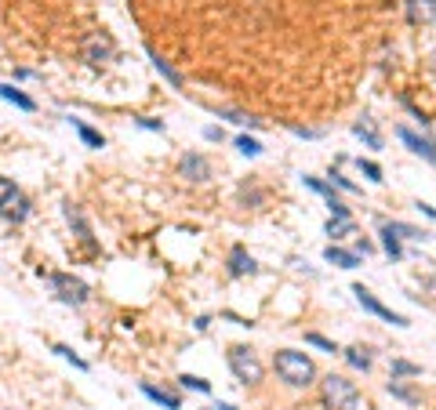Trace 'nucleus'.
<instances>
[{
    "label": "nucleus",
    "instance_id": "f257e3e1",
    "mask_svg": "<svg viewBox=\"0 0 436 410\" xmlns=\"http://www.w3.org/2000/svg\"><path fill=\"white\" fill-rule=\"evenodd\" d=\"M273 366H276V374L288 381L291 388H305V385H313V378H316L313 359L305 352H295V349H280L273 356Z\"/></svg>",
    "mask_w": 436,
    "mask_h": 410
},
{
    "label": "nucleus",
    "instance_id": "f03ea898",
    "mask_svg": "<svg viewBox=\"0 0 436 410\" xmlns=\"http://www.w3.org/2000/svg\"><path fill=\"white\" fill-rule=\"evenodd\" d=\"M320 403H323V410H357L360 406V388L345 374H327L320 381Z\"/></svg>",
    "mask_w": 436,
    "mask_h": 410
},
{
    "label": "nucleus",
    "instance_id": "7ed1b4c3",
    "mask_svg": "<svg viewBox=\"0 0 436 410\" xmlns=\"http://www.w3.org/2000/svg\"><path fill=\"white\" fill-rule=\"evenodd\" d=\"M40 279H48V284L55 287V294H58L62 301H70V305H84V301L91 298L87 284H84L80 276H73V272H44V269H40Z\"/></svg>",
    "mask_w": 436,
    "mask_h": 410
},
{
    "label": "nucleus",
    "instance_id": "20e7f679",
    "mask_svg": "<svg viewBox=\"0 0 436 410\" xmlns=\"http://www.w3.org/2000/svg\"><path fill=\"white\" fill-rule=\"evenodd\" d=\"M226 363H229V371L236 374V381H244V385H258L262 381V363H258V356L248 349V345H233V349L226 352Z\"/></svg>",
    "mask_w": 436,
    "mask_h": 410
},
{
    "label": "nucleus",
    "instance_id": "39448f33",
    "mask_svg": "<svg viewBox=\"0 0 436 410\" xmlns=\"http://www.w3.org/2000/svg\"><path fill=\"white\" fill-rule=\"evenodd\" d=\"M30 197L22 192L11 178H0V214H4L8 222H26L30 218Z\"/></svg>",
    "mask_w": 436,
    "mask_h": 410
},
{
    "label": "nucleus",
    "instance_id": "423d86ee",
    "mask_svg": "<svg viewBox=\"0 0 436 410\" xmlns=\"http://www.w3.org/2000/svg\"><path fill=\"white\" fill-rule=\"evenodd\" d=\"M353 294H357V301H360V309L364 312H371V316H378V319H385V323H392V327H407V319L400 316V312H392L389 305H382V301L371 294L364 284H353Z\"/></svg>",
    "mask_w": 436,
    "mask_h": 410
},
{
    "label": "nucleus",
    "instance_id": "0eeeda50",
    "mask_svg": "<svg viewBox=\"0 0 436 410\" xmlns=\"http://www.w3.org/2000/svg\"><path fill=\"white\" fill-rule=\"evenodd\" d=\"M80 51H84V62H87V66L102 70L105 62L113 58V40H109L105 33H87L84 44H80Z\"/></svg>",
    "mask_w": 436,
    "mask_h": 410
},
{
    "label": "nucleus",
    "instance_id": "6e6552de",
    "mask_svg": "<svg viewBox=\"0 0 436 410\" xmlns=\"http://www.w3.org/2000/svg\"><path fill=\"white\" fill-rule=\"evenodd\" d=\"M179 175L189 178V182H207V178H211V164H207L200 153H186V157L179 160Z\"/></svg>",
    "mask_w": 436,
    "mask_h": 410
},
{
    "label": "nucleus",
    "instance_id": "1a4fd4ad",
    "mask_svg": "<svg viewBox=\"0 0 436 410\" xmlns=\"http://www.w3.org/2000/svg\"><path fill=\"white\" fill-rule=\"evenodd\" d=\"M226 272H229L233 279H240V276H255V272H258V265H255V258H251V254H248L244 247H240V244H236V247L229 251V262H226Z\"/></svg>",
    "mask_w": 436,
    "mask_h": 410
},
{
    "label": "nucleus",
    "instance_id": "9d476101",
    "mask_svg": "<svg viewBox=\"0 0 436 410\" xmlns=\"http://www.w3.org/2000/svg\"><path fill=\"white\" fill-rule=\"evenodd\" d=\"M397 135H400V142H404V145L411 149V153H418V157H425L429 164H436V145H432L429 138H422V135H414V131H411V127H400V131H397Z\"/></svg>",
    "mask_w": 436,
    "mask_h": 410
},
{
    "label": "nucleus",
    "instance_id": "9b49d317",
    "mask_svg": "<svg viewBox=\"0 0 436 410\" xmlns=\"http://www.w3.org/2000/svg\"><path fill=\"white\" fill-rule=\"evenodd\" d=\"M139 388H142V396H146V399H153V403H160L164 410H182V399H179V396H174V392H167V388H157V385H153V381H142Z\"/></svg>",
    "mask_w": 436,
    "mask_h": 410
},
{
    "label": "nucleus",
    "instance_id": "f8f14e48",
    "mask_svg": "<svg viewBox=\"0 0 436 410\" xmlns=\"http://www.w3.org/2000/svg\"><path fill=\"white\" fill-rule=\"evenodd\" d=\"M323 258L331 265H338V269H357L360 265V254L357 251H345V247H338V244H327L323 247Z\"/></svg>",
    "mask_w": 436,
    "mask_h": 410
},
{
    "label": "nucleus",
    "instance_id": "ddd939ff",
    "mask_svg": "<svg viewBox=\"0 0 436 410\" xmlns=\"http://www.w3.org/2000/svg\"><path fill=\"white\" fill-rule=\"evenodd\" d=\"M0 98L11 102V105H18L22 113H37V102H33L30 95H22L18 88H11V84H0Z\"/></svg>",
    "mask_w": 436,
    "mask_h": 410
},
{
    "label": "nucleus",
    "instance_id": "4468645a",
    "mask_svg": "<svg viewBox=\"0 0 436 410\" xmlns=\"http://www.w3.org/2000/svg\"><path fill=\"white\" fill-rule=\"evenodd\" d=\"M62 214H65V222H70V229H77L80 240H84V244H91V225L84 222V214H80L73 204H65V207H62Z\"/></svg>",
    "mask_w": 436,
    "mask_h": 410
},
{
    "label": "nucleus",
    "instance_id": "2eb2a0df",
    "mask_svg": "<svg viewBox=\"0 0 436 410\" xmlns=\"http://www.w3.org/2000/svg\"><path fill=\"white\" fill-rule=\"evenodd\" d=\"M70 127H73V131L80 135V142H84L87 149H102V145H105V138H102V135L95 131V127H87L84 120H77V117H70Z\"/></svg>",
    "mask_w": 436,
    "mask_h": 410
},
{
    "label": "nucleus",
    "instance_id": "dca6fc26",
    "mask_svg": "<svg viewBox=\"0 0 436 410\" xmlns=\"http://www.w3.org/2000/svg\"><path fill=\"white\" fill-rule=\"evenodd\" d=\"M378 232H382V247H385V254L392 258V262H400V258H404V247H400V236L397 232H392L385 222H378Z\"/></svg>",
    "mask_w": 436,
    "mask_h": 410
},
{
    "label": "nucleus",
    "instance_id": "f3484780",
    "mask_svg": "<svg viewBox=\"0 0 436 410\" xmlns=\"http://www.w3.org/2000/svg\"><path fill=\"white\" fill-rule=\"evenodd\" d=\"M342 356H345V363L349 366H357V371H371V363H375V359H371V352L367 349H360V345H353V349H342Z\"/></svg>",
    "mask_w": 436,
    "mask_h": 410
},
{
    "label": "nucleus",
    "instance_id": "a211bd4d",
    "mask_svg": "<svg viewBox=\"0 0 436 410\" xmlns=\"http://www.w3.org/2000/svg\"><path fill=\"white\" fill-rule=\"evenodd\" d=\"M51 352H58V356H62L65 363H73L77 371H91V363H87L84 356H77V352L70 349V345H51Z\"/></svg>",
    "mask_w": 436,
    "mask_h": 410
},
{
    "label": "nucleus",
    "instance_id": "6ab92c4d",
    "mask_svg": "<svg viewBox=\"0 0 436 410\" xmlns=\"http://www.w3.org/2000/svg\"><path fill=\"white\" fill-rule=\"evenodd\" d=\"M389 396H397V399H404V403H411V406L418 403V392H414V388H407L400 378H392V381H389Z\"/></svg>",
    "mask_w": 436,
    "mask_h": 410
},
{
    "label": "nucleus",
    "instance_id": "aec40b11",
    "mask_svg": "<svg viewBox=\"0 0 436 410\" xmlns=\"http://www.w3.org/2000/svg\"><path fill=\"white\" fill-rule=\"evenodd\" d=\"M382 222H385V218H382ZM385 225H389L392 232H397L400 240H425V232H422V229H414V225H404V222H385Z\"/></svg>",
    "mask_w": 436,
    "mask_h": 410
},
{
    "label": "nucleus",
    "instance_id": "412c9836",
    "mask_svg": "<svg viewBox=\"0 0 436 410\" xmlns=\"http://www.w3.org/2000/svg\"><path fill=\"white\" fill-rule=\"evenodd\" d=\"M392 378H414V374H422V366L418 363H407V359H392Z\"/></svg>",
    "mask_w": 436,
    "mask_h": 410
},
{
    "label": "nucleus",
    "instance_id": "4be33fe9",
    "mask_svg": "<svg viewBox=\"0 0 436 410\" xmlns=\"http://www.w3.org/2000/svg\"><path fill=\"white\" fill-rule=\"evenodd\" d=\"M353 135H357V138H364L371 149H382V138L375 135V127H371V124H353Z\"/></svg>",
    "mask_w": 436,
    "mask_h": 410
},
{
    "label": "nucleus",
    "instance_id": "5701e85b",
    "mask_svg": "<svg viewBox=\"0 0 436 410\" xmlns=\"http://www.w3.org/2000/svg\"><path fill=\"white\" fill-rule=\"evenodd\" d=\"M153 70H157V73H160L164 80H171V84H174V88H182V77H179V73H174V70L167 66V62H164L160 55H153Z\"/></svg>",
    "mask_w": 436,
    "mask_h": 410
},
{
    "label": "nucleus",
    "instance_id": "b1692460",
    "mask_svg": "<svg viewBox=\"0 0 436 410\" xmlns=\"http://www.w3.org/2000/svg\"><path fill=\"white\" fill-rule=\"evenodd\" d=\"M357 222L353 218H327V236H345V232H353Z\"/></svg>",
    "mask_w": 436,
    "mask_h": 410
},
{
    "label": "nucleus",
    "instance_id": "393cba45",
    "mask_svg": "<svg viewBox=\"0 0 436 410\" xmlns=\"http://www.w3.org/2000/svg\"><path fill=\"white\" fill-rule=\"evenodd\" d=\"M357 167H360V175H367V182H375V185H378V182H385V178H382V167H378L375 160H364V157H360V160H357Z\"/></svg>",
    "mask_w": 436,
    "mask_h": 410
},
{
    "label": "nucleus",
    "instance_id": "a878e982",
    "mask_svg": "<svg viewBox=\"0 0 436 410\" xmlns=\"http://www.w3.org/2000/svg\"><path fill=\"white\" fill-rule=\"evenodd\" d=\"M179 385H182V388H193V392H204V396L211 392V385H207L204 378H196V374H179Z\"/></svg>",
    "mask_w": 436,
    "mask_h": 410
},
{
    "label": "nucleus",
    "instance_id": "bb28decb",
    "mask_svg": "<svg viewBox=\"0 0 436 410\" xmlns=\"http://www.w3.org/2000/svg\"><path fill=\"white\" fill-rule=\"evenodd\" d=\"M305 345H316V349H323V352H342L338 345L331 341V338H323V334H316V331H309L305 334Z\"/></svg>",
    "mask_w": 436,
    "mask_h": 410
},
{
    "label": "nucleus",
    "instance_id": "cd10ccee",
    "mask_svg": "<svg viewBox=\"0 0 436 410\" xmlns=\"http://www.w3.org/2000/svg\"><path fill=\"white\" fill-rule=\"evenodd\" d=\"M236 149H240L244 157H258V153H262V142H258V138H248V135H240V138H236Z\"/></svg>",
    "mask_w": 436,
    "mask_h": 410
},
{
    "label": "nucleus",
    "instance_id": "c85d7f7f",
    "mask_svg": "<svg viewBox=\"0 0 436 410\" xmlns=\"http://www.w3.org/2000/svg\"><path fill=\"white\" fill-rule=\"evenodd\" d=\"M139 127H146V131H160L164 135V120H153V117H135Z\"/></svg>",
    "mask_w": 436,
    "mask_h": 410
},
{
    "label": "nucleus",
    "instance_id": "c756f323",
    "mask_svg": "<svg viewBox=\"0 0 436 410\" xmlns=\"http://www.w3.org/2000/svg\"><path fill=\"white\" fill-rule=\"evenodd\" d=\"M331 185H338V189H345V192H357V185L349 182V178H342V175H338L335 167H331Z\"/></svg>",
    "mask_w": 436,
    "mask_h": 410
},
{
    "label": "nucleus",
    "instance_id": "7c9ffc66",
    "mask_svg": "<svg viewBox=\"0 0 436 410\" xmlns=\"http://www.w3.org/2000/svg\"><path fill=\"white\" fill-rule=\"evenodd\" d=\"M204 138L207 142H222V131H218V127H204Z\"/></svg>",
    "mask_w": 436,
    "mask_h": 410
},
{
    "label": "nucleus",
    "instance_id": "2f4dec72",
    "mask_svg": "<svg viewBox=\"0 0 436 410\" xmlns=\"http://www.w3.org/2000/svg\"><path fill=\"white\" fill-rule=\"evenodd\" d=\"M418 211H422V214H429V218L436 222V207H429V204H422V200H418Z\"/></svg>",
    "mask_w": 436,
    "mask_h": 410
},
{
    "label": "nucleus",
    "instance_id": "473e14b6",
    "mask_svg": "<svg viewBox=\"0 0 436 410\" xmlns=\"http://www.w3.org/2000/svg\"><path fill=\"white\" fill-rule=\"evenodd\" d=\"M214 410H236V406H233V403H218Z\"/></svg>",
    "mask_w": 436,
    "mask_h": 410
},
{
    "label": "nucleus",
    "instance_id": "72a5a7b5",
    "mask_svg": "<svg viewBox=\"0 0 436 410\" xmlns=\"http://www.w3.org/2000/svg\"><path fill=\"white\" fill-rule=\"evenodd\" d=\"M425 4H436V0H425Z\"/></svg>",
    "mask_w": 436,
    "mask_h": 410
},
{
    "label": "nucleus",
    "instance_id": "f704fd0d",
    "mask_svg": "<svg viewBox=\"0 0 436 410\" xmlns=\"http://www.w3.org/2000/svg\"><path fill=\"white\" fill-rule=\"evenodd\" d=\"M211 410H214V406H211Z\"/></svg>",
    "mask_w": 436,
    "mask_h": 410
}]
</instances>
